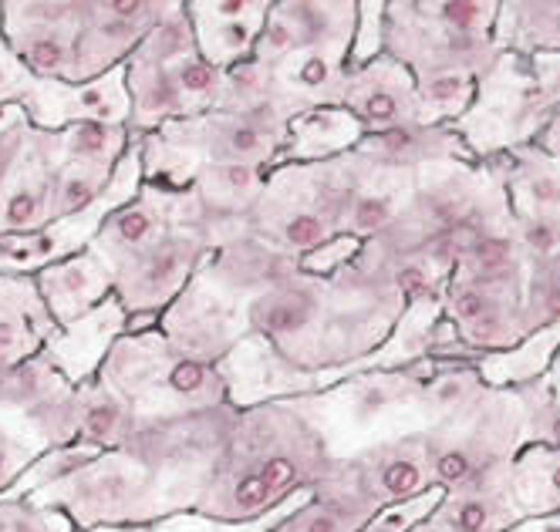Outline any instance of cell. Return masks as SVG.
Listing matches in <instances>:
<instances>
[{
    "mask_svg": "<svg viewBox=\"0 0 560 532\" xmlns=\"http://www.w3.org/2000/svg\"><path fill=\"white\" fill-rule=\"evenodd\" d=\"M406 300L365 270L345 263L335 273H298L247 304V331L304 371H348L385 344Z\"/></svg>",
    "mask_w": 560,
    "mask_h": 532,
    "instance_id": "6da1fadb",
    "label": "cell"
},
{
    "mask_svg": "<svg viewBox=\"0 0 560 532\" xmlns=\"http://www.w3.org/2000/svg\"><path fill=\"white\" fill-rule=\"evenodd\" d=\"M331 465L328 441L291 398L247 407L236 412L213 478L192 512L230 525L260 522L277 506L322 485Z\"/></svg>",
    "mask_w": 560,
    "mask_h": 532,
    "instance_id": "7a4b0ae2",
    "label": "cell"
},
{
    "mask_svg": "<svg viewBox=\"0 0 560 532\" xmlns=\"http://www.w3.org/2000/svg\"><path fill=\"white\" fill-rule=\"evenodd\" d=\"M429 375L432 360L398 367V371H358L325 391L291 401L322 431L331 456L348 459L369 445L425 431L419 428V394Z\"/></svg>",
    "mask_w": 560,
    "mask_h": 532,
    "instance_id": "3957f363",
    "label": "cell"
},
{
    "mask_svg": "<svg viewBox=\"0 0 560 532\" xmlns=\"http://www.w3.org/2000/svg\"><path fill=\"white\" fill-rule=\"evenodd\" d=\"M351 189V152L328 162H284L264 179L250 233L298 260L341 236Z\"/></svg>",
    "mask_w": 560,
    "mask_h": 532,
    "instance_id": "277c9868",
    "label": "cell"
},
{
    "mask_svg": "<svg viewBox=\"0 0 560 532\" xmlns=\"http://www.w3.org/2000/svg\"><path fill=\"white\" fill-rule=\"evenodd\" d=\"M95 378L129 401L139 425L226 404L217 367L183 357L155 327L118 338Z\"/></svg>",
    "mask_w": 560,
    "mask_h": 532,
    "instance_id": "5b68a950",
    "label": "cell"
},
{
    "mask_svg": "<svg viewBox=\"0 0 560 532\" xmlns=\"http://www.w3.org/2000/svg\"><path fill=\"white\" fill-rule=\"evenodd\" d=\"M233 418L236 407L217 404L176 418L142 422L136 435L122 445L155 482L166 519L192 512V506L203 496V488L210 485L213 469L223 456Z\"/></svg>",
    "mask_w": 560,
    "mask_h": 532,
    "instance_id": "8992f818",
    "label": "cell"
},
{
    "mask_svg": "<svg viewBox=\"0 0 560 532\" xmlns=\"http://www.w3.org/2000/svg\"><path fill=\"white\" fill-rule=\"evenodd\" d=\"M34 506L61 512L74 532H122L166 519L149 472L126 452H98L89 465L27 496Z\"/></svg>",
    "mask_w": 560,
    "mask_h": 532,
    "instance_id": "52a82bcc",
    "label": "cell"
},
{
    "mask_svg": "<svg viewBox=\"0 0 560 532\" xmlns=\"http://www.w3.org/2000/svg\"><path fill=\"white\" fill-rule=\"evenodd\" d=\"M207 247L186 229H170L159 236L149 250L118 267L112 276V297L126 310V334L149 331L196 276V270L207 260Z\"/></svg>",
    "mask_w": 560,
    "mask_h": 532,
    "instance_id": "ba28073f",
    "label": "cell"
},
{
    "mask_svg": "<svg viewBox=\"0 0 560 532\" xmlns=\"http://www.w3.org/2000/svg\"><path fill=\"white\" fill-rule=\"evenodd\" d=\"M85 0H0V37L34 81H78L74 37Z\"/></svg>",
    "mask_w": 560,
    "mask_h": 532,
    "instance_id": "9c48e42d",
    "label": "cell"
},
{
    "mask_svg": "<svg viewBox=\"0 0 560 532\" xmlns=\"http://www.w3.org/2000/svg\"><path fill=\"white\" fill-rule=\"evenodd\" d=\"M155 331L170 341L173 351L199 364H220L247 331V307L226 297L203 273L186 283V291L159 314Z\"/></svg>",
    "mask_w": 560,
    "mask_h": 532,
    "instance_id": "30bf717a",
    "label": "cell"
},
{
    "mask_svg": "<svg viewBox=\"0 0 560 532\" xmlns=\"http://www.w3.org/2000/svg\"><path fill=\"white\" fill-rule=\"evenodd\" d=\"M71 394L74 388L58 375L48 354L37 351L0 378V415L27 431L45 452H51V448L78 441Z\"/></svg>",
    "mask_w": 560,
    "mask_h": 532,
    "instance_id": "8fae6325",
    "label": "cell"
},
{
    "mask_svg": "<svg viewBox=\"0 0 560 532\" xmlns=\"http://www.w3.org/2000/svg\"><path fill=\"white\" fill-rule=\"evenodd\" d=\"M217 375L226 388V404L236 412L270 401L307 398L341 381V375L335 371H304L254 334H247L217 364Z\"/></svg>",
    "mask_w": 560,
    "mask_h": 532,
    "instance_id": "7c38bea8",
    "label": "cell"
},
{
    "mask_svg": "<svg viewBox=\"0 0 560 532\" xmlns=\"http://www.w3.org/2000/svg\"><path fill=\"white\" fill-rule=\"evenodd\" d=\"M170 8L173 0H85L74 37L78 81L122 68Z\"/></svg>",
    "mask_w": 560,
    "mask_h": 532,
    "instance_id": "4fadbf2b",
    "label": "cell"
},
{
    "mask_svg": "<svg viewBox=\"0 0 560 532\" xmlns=\"http://www.w3.org/2000/svg\"><path fill=\"white\" fill-rule=\"evenodd\" d=\"M354 24L358 4L351 0H270L254 61L270 68L301 51L351 48Z\"/></svg>",
    "mask_w": 560,
    "mask_h": 532,
    "instance_id": "5bb4252c",
    "label": "cell"
},
{
    "mask_svg": "<svg viewBox=\"0 0 560 532\" xmlns=\"http://www.w3.org/2000/svg\"><path fill=\"white\" fill-rule=\"evenodd\" d=\"M58 166V135L31 126L8 176L0 179V236H27L51 226V186Z\"/></svg>",
    "mask_w": 560,
    "mask_h": 532,
    "instance_id": "9a60e30c",
    "label": "cell"
},
{
    "mask_svg": "<svg viewBox=\"0 0 560 532\" xmlns=\"http://www.w3.org/2000/svg\"><path fill=\"white\" fill-rule=\"evenodd\" d=\"M27 121L42 132H61L74 121H105V126H129L126 64L92 81H34L21 102Z\"/></svg>",
    "mask_w": 560,
    "mask_h": 532,
    "instance_id": "2e32d148",
    "label": "cell"
},
{
    "mask_svg": "<svg viewBox=\"0 0 560 532\" xmlns=\"http://www.w3.org/2000/svg\"><path fill=\"white\" fill-rule=\"evenodd\" d=\"M341 462H345L348 475L354 478V485L362 488L378 509L419 499L435 488L422 431L369 445L362 452H354Z\"/></svg>",
    "mask_w": 560,
    "mask_h": 532,
    "instance_id": "e0dca14e",
    "label": "cell"
},
{
    "mask_svg": "<svg viewBox=\"0 0 560 532\" xmlns=\"http://www.w3.org/2000/svg\"><path fill=\"white\" fill-rule=\"evenodd\" d=\"M341 108L362 126V132H385L395 126L422 121V108L416 98V81L406 64L392 61L388 55H378L375 61L351 68Z\"/></svg>",
    "mask_w": 560,
    "mask_h": 532,
    "instance_id": "ac0fdd59",
    "label": "cell"
},
{
    "mask_svg": "<svg viewBox=\"0 0 560 532\" xmlns=\"http://www.w3.org/2000/svg\"><path fill=\"white\" fill-rule=\"evenodd\" d=\"M199 273H203L213 286H220L226 297L247 307L250 300L294 280L301 273V260L291 253H280L277 247H270V243L247 233V236L226 243V247L207 253Z\"/></svg>",
    "mask_w": 560,
    "mask_h": 532,
    "instance_id": "d6986e66",
    "label": "cell"
},
{
    "mask_svg": "<svg viewBox=\"0 0 560 532\" xmlns=\"http://www.w3.org/2000/svg\"><path fill=\"white\" fill-rule=\"evenodd\" d=\"M267 8L270 0H186L196 51L220 71L250 61Z\"/></svg>",
    "mask_w": 560,
    "mask_h": 532,
    "instance_id": "ffe728a7",
    "label": "cell"
},
{
    "mask_svg": "<svg viewBox=\"0 0 560 532\" xmlns=\"http://www.w3.org/2000/svg\"><path fill=\"white\" fill-rule=\"evenodd\" d=\"M170 196H173V189L142 182L129 202H122V206L112 210L102 220V226L95 229V236L89 243V250L95 257H102L108 263V270L115 273L122 263H129L132 257L149 250L159 236H166L173 229Z\"/></svg>",
    "mask_w": 560,
    "mask_h": 532,
    "instance_id": "44dd1931",
    "label": "cell"
},
{
    "mask_svg": "<svg viewBox=\"0 0 560 532\" xmlns=\"http://www.w3.org/2000/svg\"><path fill=\"white\" fill-rule=\"evenodd\" d=\"M112 283L115 276L108 263L95 257L89 247L34 273L37 297H42L55 327H68L92 314L98 304H105L112 297Z\"/></svg>",
    "mask_w": 560,
    "mask_h": 532,
    "instance_id": "7402d4cb",
    "label": "cell"
},
{
    "mask_svg": "<svg viewBox=\"0 0 560 532\" xmlns=\"http://www.w3.org/2000/svg\"><path fill=\"white\" fill-rule=\"evenodd\" d=\"M126 320H129L126 310L118 307L115 297H108L105 304H98L82 320L58 327L42 351L58 367V375L71 388H78L82 381L98 375V367H102L105 354L112 351V344L126 334Z\"/></svg>",
    "mask_w": 560,
    "mask_h": 532,
    "instance_id": "603a6c76",
    "label": "cell"
},
{
    "mask_svg": "<svg viewBox=\"0 0 560 532\" xmlns=\"http://www.w3.org/2000/svg\"><path fill=\"white\" fill-rule=\"evenodd\" d=\"M354 155L372 162L375 169L388 173H422L435 162H453L466 155V145L450 126H432V121H409L385 132H369L354 145Z\"/></svg>",
    "mask_w": 560,
    "mask_h": 532,
    "instance_id": "cb8c5ba5",
    "label": "cell"
},
{
    "mask_svg": "<svg viewBox=\"0 0 560 532\" xmlns=\"http://www.w3.org/2000/svg\"><path fill=\"white\" fill-rule=\"evenodd\" d=\"M375 512L378 506L354 485L345 462L335 459L325 482L311 488V496L270 532H362Z\"/></svg>",
    "mask_w": 560,
    "mask_h": 532,
    "instance_id": "d4e9b609",
    "label": "cell"
},
{
    "mask_svg": "<svg viewBox=\"0 0 560 532\" xmlns=\"http://www.w3.org/2000/svg\"><path fill=\"white\" fill-rule=\"evenodd\" d=\"M55 331L58 327L37 297L34 276H0V378L42 351Z\"/></svg>",
    "mask_w": 560,
    "mask_h": 532,
    "instance_id": "484cf974",
    "label": "cell"
},
{
    "mask_svg": "<svg viewBox=\"0 0 560 532\" xmlns=\"http://www.w3.org/2000/svg\"><path fill=\"white\" fill-rule=\"evenodd\" d=\"M126 95L132 135H149L170 126V121L196 118V108L183 95L173 64H155L132 55L126 61Z\"/></svg>",
    "mask_w": 560,
    "mask_h": 532,
    "instance_id": "4316f807",
    "label": "cell"
},
{
    "mask_svg": "<svg viewBox=\"0 0 560 532\" xmlns=\"http://www.w3.org/2000/svg\"><path fill=\"white\" fill-rule=\"evenodd\" d=\"M71 412H74V438H78V445L98 448V452L122 448L139 428V418L129 407V401L118 398L98 378H89V381H82L74 388Z\"/></svg>",
    "mask_w": 560,
    "mask_h": 532,
    "instance_id": "83f0119b",
    "label": "cell"
},
{
    "mask_svg": "<svg viewBox=\"0 0 560 532\" xmlns=\"http://www.w3.org/2000/svg\"><path fill=\"white\" fill-rule=\"evenodd\" d=\"M362 126L345 108H311L291 118L288 142L277 166L284 162H328L362 142Z\"/></svg>",
    "mask_w": 560,
    "mask_h": 532,
    "instance_id": "f1b7e54d",
    "label": "cell"
},
{
    "mask_svg": "<svg viewBox=\"0 0 560 532\" xmlns=\"http://www.w3.org/2000/svg\"><path fill=\"white\" fill-rule=\"evenodd\" d=\"M510 499L520 516L544 512V519L560 516V448L530 445L510 472Z\"/></svg>",
    "mask_w": 560,
    "mask_h": 532,
    "instance_id": "f546056e",
    "label": "cell"
},
{
    "mask_svg": "<svg viewBox=\"0 0 560 532\" xmlns=\"http://www.w3.org/2000/svg\"><path fill=\"white\" fill-rule=\"evenodd\" d=\"M55 135L61 162H82V166H95L105 173H112L132 145L129 126H105V121H74Z\"/></svg>",
    "mask_w": 560,
    "mask_h": 532,
    "instance_id": "4dcf8cb0",
    "label": "cell"
},
{
    "mask_svg": "<svg viewBox=\"0 0 560 532\" xmlns=\"http://www.w3.org/2000/svg\"><path fill=\"white\" fill-rule=\"evenodd\" d=\"M108 182H112V173L105 169L82 166V162H61L55 173V186H51V223H61V220H71L78 213L92 210L105 196Z\"/></svg>",
    "mask_w": 560,
    "mask_h": 532,
    "instance_id": "1f68e13d",
    "label": "cell"
},
{
    "mask_svg": "<svg viewBox=\"0 0 560 532\" xmlns=\"http://www.w3.org/2000/svg\"><path fill=\"white\" fill-rule=\"evenodd\" d=\"M98 456V448H89V445H61V448H51V452H45L42 459H34L21 478L8 488L4 496H0V503H14V499H27L34 496L37 488H45V485H55L58 478L78 472L82 465H89L92 459Z\"/></svg>",
    "mask_w": 560,
    "mask_h": 532,
    "instance_id": "d6a6232c",
    "label": "cell"
},
{
    "mask_svg": "<svg viewBox=\"0 0 560 532\" xmlns=\"http://www.w3.org/2000/svg\"><path fill=\"white\" fill-rule=\"evenodd\" d=\"M425 21L443 27L456 37L487 40L490 27L497 24V4H463V0H439V4H416Z\"/></svg>",
    "mask_w": 560,
    "mask_h": 532,
    "instance_id": "836d02e7",
    "label": "cell"
},
{
    "mask_svg": "<svg viewBox=\"0 0 560 532\" xmlns=\"http://www.w3.org/2000/svg\"><path fill=\"white\" fill-rule=\"evenodd\" d=\"M311 493H301L294 499H288L284 506H277L270 516H264L260 522H247V525H230V522H217V519H207V516H196V512H179V516H170V519H159L152 525H142V529H122V532H270L280 519L291 516Z\"/></svg>",
    "mask_w": 560,
    "mask_h": 532,
    "instance_id": "e575fe53",
    "label": "cell"
},
{
    "mask_svg": "<svg viewBox=\"0 0 560 532\" xmlns=\"http://www.w3.org/2000/svg\"><path fill=\"white\" fill-rule=\"evenodd\" d=\"M0 532H74V525L51 509L34 506L31 499L0 503Z\"/></svg>",
    "mask_w": 560,
    "mask_h": 532,
    "instance_id": "d590c367",
    "label": "cell"
},
{
    "mask_svg": "<svg viewBox=\"0 0 560 532\" xmlns=\"http://www.w3.org/2000/svg\"><path fill=\"white\" fill-rule=\"evenodd\" d=\"M382 17H385V4H358V24H354V40L348 51V71L362 68L382 55Z\"/></svg>",
    "mask_w": 560,
    "mask_h": 532,
    "instance_id": "8d00e7d4",
    "label": "cell"
},
{
    "mask_svg": "<svg viewBox=\"0 0 560 532\" xmlns=\"http://www.w3.org/2000/svg\"><path fill=\"white\" fill-rule=\"evenodd\" d=\"M553 320H560V253L547 260V283L534 294V323L550 327Z\"/></svg>",
    "mask_w": 560,
    "mask_h": 532,
    "instance_id": "74e56055",
    "label": "cell"
},
{
    "mask_svg": "<svg viewBox=\"0 0 560 532\" xmlns=\"http://www.w3.org/2000/svg\"><path fill=\"white\" fill-rule=\"evenodd\" d=\"M524 247L540 257V260H550L553 253H560V220H550V216H527L524 223Z\"/></svg>",
    "mask_w": 560,
    "mask_h": 532,
    "instance_id": "f35d334b",
    "label": "cell"
},
{
    "mask_svg": "<svg viewBox=\"0 0 560 532\" xmlns=\"http://www.w3.org/2000/svg\"><path fill=\"white\" fill-rule=\"evenodd\" d=\"M27 129H31V121H27V115H21L14 126H8L4 132H0V179L8 176L11 162L18 158V152H21V145L27 139Z\"/></svg>",
    "mask_w": 560,
    "mask_h": 532,
    "instance_id": "ab89813d",
    "label": "cell"
},
{
    "mask_svg": "<svg viewBox=\"0 0 560 532\" xmlns=\"http://www.w3.org/2000/svg\"><path fill=\"white\" fill-rule=\"evenodd\" d=\"M24 111L18 105H0V132H4L8 126H14V121L21 118Z\"/></svg>",
    "mask_w": 560,
    "mask_h": 532,
    "instance_id": "60d3db41",
    "label": "cell"
},
{
    "mask_svg": "<svg viewBox=\"0 0 560 532\" xmlns=\"http://www.w3.org/2000/svg\"><path fill=\"white\" fill-rule=\"evenodd\" d=\"M544 145L553 152V155H560V118L553 121V126H550V132L544 135Z\"/></svg>",
    "mask_w": 560,
    "mask_h": 532,
    "instance_id": "b9f144b4",
    "label": "cell"
},
{
    "mask_svg": "<svg viewBox=\"0 0 560 532\" xmlns=\"http://www.w3.org/2000/svg\"><path fill=\"white\" fill-rule=\"evenodd\" d=\"M409 532H439V525H435L432 519H425V522H419V525H412Z\"/></svg>",
    "mask_w": 560,
    "mask_h": 532,
    "instance_id": "7bdbcfd3",
    "label": "cell"
}]
</instances>
